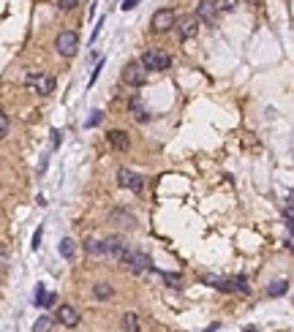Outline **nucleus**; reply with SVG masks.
Returning <instances> with one entry per match:
<instances>
[{
  "label": "nucleus",
  "mask_w": 294,
  "mask_h": 332,
  "mask_svg": "<svg viewBox=\"0 0 294 332\" xmlns=\"http://www.w3.org/2000/svg\"><path fill=\"white\" fill-rule=\"evenodd\" d=\"M117 264H123L128 272L133 275H142V272L153 270V259L144 254V251H136V248H125V254L117 259Z\"/></svg>",
  "instance_id": "nucleus-1"
},
{
  "label": "nucleus",
  "mask_w": 294,
  "mask_h": 332,
  "mask_svg": "<svg viewBox=\"0 0 294 332\" xmlns=\"http://www.w3.org/2000/svg\"><path fill=\"white\" fill-rule=\"evenodd\" d=\"M25 88L30 93H36V96H52L57 88L55 76L46 74V71H28V76H25Z\"/></svg>",
  "instance_id": "nucleus-2"
},
{
  "label": "nucleus",
  "mask_w": 294,
  "mask_h": 332,
  "mask_svg": "<svg viewBox=\"0 0 294 332\" xmlns=\"http://www.w3.org/2000/svg\"><path fill=\"white\" fill-rule=\"evenodd\" d=\"M139 63H142V68L147 71V74H150V71H166L172 65V55L164 52V49H147Z\"/></svg>",
  "instance_id": "nucleus-3"
},
{
  "label": "nucleus",
  "mask_w": 294,
  "mask_h": 332,
  "mask_svg": "<svg viewBox=\"0 0 294 332\" xmlns=\"http://www.w3.org/2000/svg\"><path fill=\"white\" fill-rule=\"evenodd\" d=\"M55 49L60 57H74L79 49V33L77 30H60L55 38Z\"/></svg>",
  "instance_id": "nucleus-4"
},
{
  "label": "nucleus",
  "mask_w": 294,
  "mask_h": 332,
  "mask_svg": "<svg viewBox=\"0 0 294 332\" xmlns=\"http://www.w3.org/2000/svg\"><path fill=\"white\" fill-rule=\"evenodd\" d=\"M204 281L210 283V286L220 289V291H240V294H251L248 281H245V278H212V275H207Z\"/></svg>",
  "instance_id": "nucleus-5"
},
{
  "label": "nucleus",
  "mask_w": 294,
  "mask_h": 332,
  "mask_svg": "<svg viewBox=\"0 0 294 332\" xmlns=\"http://www.w3.org/2000/svg\"><path fill=\"white\" fill-rule=\"evenodd\" d=\"M147 71L142 68V63L139 60H133V63H128L123 68V82L125 85H131V88H142V85H147Z\"/></svg>",
  "instance_id": "nucleus-6"
},
{
  "label": "nucleus",
  "mask_w": 294,
  "mask_h": 332,
  "mask_svg": "<svg viewBox=\"0 0 294 332\" xmlns=\"http://www.w3.org/2000/svg\"><path fill=\"white\" fill-rule=\"evenodd\" d=\"M125 248H128V242H125L120 234H112V237H106V240H101V256L115 259V262L125 254Z\"/></svg>",
  "instance_id": "nucleus-7"
},
{
  "label": "nucleus",
  "mask_w": 294,
  "mask_h": 332,
  "mask_svg": "<svg viewBox=\"0 0 294 332\" xmlns=\"http://www.w3.org/2000/svg\"><path fill=\"white\" fill-rule=\"evenodd\" d=\"M175 22H177V14H175L172 9H158L156 14H153L150 28L156 30V33H166V30L175 28Z\"/></svg>",
  "instance_id": "nucleus-8"
},
{
  "label": "nucleus",
  "mask_w": 294,
  "mask_h": 332,
  "mask_svg": "<svg viewBox=\"0 0 294 332\" xmlns=\"http://www.w3.org/2000/svg\"><path fill=\"white\" fill-rule=\"evenodd\" d=\"M117 180H120L123 188L133 191V194H142V191H144V177L136 175V172H131V169H125V166L117 172Z\"/></svg>",
  "instance_id": "nucleus-9"
},
{
  "label": "nucleus",
  "mask_w": 294,
  "mask_h": 332,
  "mask_svg": "<svg viewBox=\"0 0 294 332\" xmlns=\"http://www.w3.org/2000/svg\"><path fill=\"white\" fill-rule=\"evenodd\" d=\"M175 25H177V36L183 38V41H191V38L199 33V19L193 17V14H185V17H180Z\"/></svg>",
  "instance_id": "nucleus-10"
},
{
  "label": "nucleus",
  "mask_w": 294,
  "mask_h": 332,
  "mask_svg": "<svg viewBox=\"0 0 294 332\" xmlns=\"http://www.w3.org/2000/svg\"><path fill=\"white\" fill-rule=\"evenodd\" d=\"M57 321L63 324V327L74 329L79 321H82V316H79V310L74 308V305H60V308H57Z\"/></svg>",
  "instance_id": "nucleus-11"
},
{
  "label": "nucleus",
  "mask_w": 294,
  "mask_h": 332,
  "mask_svg": "<svg viewBox=\"0 0 294 332\" xmlns=\"http://www.w3.org/2000/svg\"><path fill=\"white\" fill-rule=\"evenodd\" d=\"M193 17H196L199 22H204V25H210V28H212V25H215V19H218V11H215V6H212V0H202Z\"/></svg>",
  "instance_id": "nucleus-12"
},
{
  "label": "nucleus",
  "mask_w": 294,
  "mask_h": 332,
  "mask_svg": "<svg viewBox=\"0 0 294 332\" xmlns=\"http://www.w3.org/2000/svg\"><path fill=\"white\" fill-rule=\"evenodd\" d=\"M106 142L112 144V150H128L131 147V136L125 134V131H120V128H115V131H109V134H106Z\"/></svg>",
  "instance_id": "nucleus-13"
},
{
  "label": "nucleus",
  "mask_w": 294,
  "mask_h": 332,
  "mask_svg": "<svg viewBox=\"0 0 294 332\" xmlns=\"http://www.w3.org/2000/svg\"><path fill=\"white\" fill-rule=\"evenodd\" d=\"M109 221L115 223V226H123V229H133V226H136V218H133L128 210H115V212H109Z\"/></svg>",
  "instance_id": "nucleus-14"
},
{
  "label": "nucleus",
  "mask_w": 294,
  "mask_h": 332,
  "mask_svg": "<svg viewBox=\"0 0 294 332\" xmlns=\"http://www.w3.org/2000/svg\"><path fill=\"white\" fill-rule=\"evenodd\" d=\"M131 115L136 123H147L150 120V112H147V106L139 101V98H131Z\"/></svg>",
  "instance_id": "nucleus-15"
},
{
  "label": "nucleus",
  "mask_w": 294,
  "mask_h": 332,
  "mask_svg": "<svg viewBox=\"0 0 294 332\" xmlns=\"http://www.w3.org/2000/svg\"><path fill=\"white\" fill-rule=\"evenodd\" d=\"M93 297H96V300H112V297H115V289H112V283H96V286H93Z\"/></svg>",
  "instance_id": "nucleus-16"
},
{
  "label": "nucleus",
  "mask_w": 294,
  "mask_h": 332,
  "mask_svg": "<svg viewBox=\"0 0 294 332\" xmlns=\"http://www.w3.org/2000/svg\"><path fill=\"white\" fill-rule=\"evenodd\" d=\"M60 254H63L68 262H74L77 259V242L71 240V237H65V240H60Z\"/></svg>",
  "instance_id": "nucleus-17"
},
{
  "label": "nucleus",
  "mask_w": 294,
  "mask_h": 332,
  "mask_svg": "<svg viewBox=\"0 0 294 332\" xmlns=\"http://www.w3.org/2000/svg\"><path fill=\"white\" fill-rule=\"evenodd\" d=\"M123 329L125 332H139V318H136V313H131V310H128V313L123 316Z\"/></svg>",
  "instance_id": "nucleus-18"
},
{
  "label": "nucleus",
  "mask_w": 294,
  "mask_h": 332,
  "mask_svg": "<svg viewBox=\"0 0 294 332\" xmlns=\"http://www.w3.org/2000/svg\"><path fill=\"white\" fill-rule=\"evenodd\" d=\"M286 289H289V281H272L270 289H267V294H270V297H280V294H286Z\"/></svg>",
  "instance_id": "nucleus-19"
},
{
  "label": "nucleus",
  "mask_w": 294,
  "mask_h": 332,
  "mask_svg": "<svg viewBox=\"0 0 294 332\" xmlns=\"http://www.w3.org/2000/svg\"><path fill=\"white\" fill-rule=\"evenodd\" d=\"M52 327H55V321H52L49 316H41L36 324H33V332H52Z\"/></svg>",
  "instance_id": "nucleus-20"
},
{
  "label": "nucleus",
  "mask_w": 294,
  "mask_h": 332,
  "mask_svg": "<svg viewBox=\"0 0 294 332\" xmlns=\"http://www.w3.org/2000/svg\"><path fill=\"white\" fill-rule=\"evenodd\" d=\"M212 6H215V11H235L237 9V0H212Z\"/></svg>",
  "instance_id": "nucleus-21"
},
{
  "label": "nucleus",
  "mask_w": 294,
  "mask_h": 332,
  "mask_svg": "<svg viewBox=\"0 0 294 332\" xmlns=\"http://www.w3.org/2000/svg\"><path fill=\"white\" fill-rule=\"evenodd\" d=\"M85 251L93 254V256H101V240H88L85 242Z\"/></svg>",
  "instance_id": "nucleus-22"
},
{
  "label": "nucleus",
  "mask_w": 294,
  "mask_h": 332,
  "mask_svg": "<svg viewBox=\"0 0 294 332\" xmlns=\"http://www.w3.org/2000/svg\"><path fill=\"white\" fill-rule=\"evenodd\" d=\"M164 281L169 283V286H175V289L183 286V278H180V275H172V272H164Z\"/></svg>",
  "instance_id": "nucleus-23"
},
{
  "label": "nucleus",
  "mask_w": 294,
  "mask_h": 332,
  "mask_svg": "<svg viewBox=\"0 0 294 332\" xmlns=\"http://www.w3.org/2000/svg\"><path fill=\"white\" fill-rule=\"evenodd\" d=\"M41 237H44V229L38 226V229H36V234H33V245H30L33 251H38V248H41Z\"/></svg>",
  "instance_id": "nucleus-24"
},
{
  "label": "nucleus",
  "mask_w": 294,
  "mask_h": 332,
  "mask_svg": "<svg viewBox=\"0 0 294 332\" xmlns=\"http://www.w3.org/2000/svg\"><path fill=\"white\" fill-rule=\"evenodd\" d=\"M6 134H9V117L0 112V136H6Z\"/></svg>",
  "instance_id": "nucleus-25"
},
{
  "label": "nucleus",
  "mask_w": 294,
  "mask_h": 332,
  "mask_svg": "<svg viewBox=\"0 0 294 332\" xmlns=\"http://www.w3.org/2000/svg\"><path fill=\"white\" fill-rule=\"evenodd\" d=\"M57 6H60L63 11H71L74 6H77V0H57Z\"/></svg>",
  "instance_id": "nucleus-26"
},
{
  "label": "nucleus",
  "mask_w": 294,
  "mask_h": 332,
  "mask_svg": "<svg viewBox=\"0 0 294 332\" xmlns=\"http://www.w3.org/2000/svg\"><path fill=\"white\" fill-rule=\"evenodd\" d=\"M101 112H93V117H90V120H88V128H93V125H98V123H101Z\"/></svg>",
  "instance_id": "nucleus-27"
},
{
  "label": "nucleus",
  "mask_w": 294,
  "mask_h": 332,
  "mask_svg": "<svg viewBox=\"0 0 294 332\" xmlns=\"http://www.w3.org/2000/svg\"><path fill=\"white\" fill-rule=\"evenodd\" d=\"M136 3H139V0H123V11H131V9H136Z\"/></svg>",
  "instance_id": "nucleus-28"
},
{
  "label": "nucleus",
  "mask_w": 294,
  "mask_h": 332,
  "mask_svg": "<svg viewBox=\"0 0 294 332\" xmlns=\"http://www.w3.org/2000/svg\"><path fill=\"white\" fill-rule=\"evenodd\" d=\"M245 332H256V327H248V329H245Z\"/></svg>",
  "instance_id": "nucleus-29"
}]
</instances>
